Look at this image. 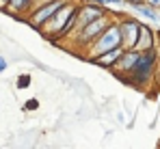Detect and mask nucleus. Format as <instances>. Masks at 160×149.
<instances>
[{"mask_svg": "<svg viewBox=\"0 0 160 149\" xmlns=\"http://www.w3.org/2000/svg\"><path fill=\"white\" fill-rule=\"evenodd\" d=\"M93 2H98V4H104V0H93Z\"/></svg>", "mask_w": 160, "mask_h": 149, "instance_id": "nucleus-18", "label": "nucleus"}, {"mask_svg": "<svg viewBox=\"0 0 160 149\" xmlns=\"http://www.w3.org/2000/svg\"><path fill=\"white\" fill-rule=\"evenodd\" d=\"M67 2H69V0H50V2H46V4H41V7H37V9H32V11L26 15V22L32 26L35 30H39V28L46 24V22L52 17V15L61 9V7H63V4H67Z\"/></svg>", "mask_w": 160, "mask_h": 149, "instance_id": "nucleus-4", "label": "nucleus"}, {"mask_svg": "<svg viewBox=\"0 0 160 149\" xmlns=\"http://www.w3.org/2000/svg\"><path fill=\"white\" fill-rule=\"evenodd\" d=\"M154 48V32L147 24H141L138 26V39H136V50H149Z\"/></svg>", "mask_w": 160, "mask_h": 149, "instance_id": "nucleus-9", "label": "nucleus"}, {"mask_svg": "<svg viewBox=\"0 0 160 149\" xmlns=\"http://www.w3.org/2000/svg\"><path fill=\"white\" fill-rule=\"evenodd\" d=\"M30 84H32V78H30V74H22V76H18V80H15V87H18L20 91L28 89Z\"/></svg>", "mask_w": 160, "mask_h": 149, "instance_id": "nucleus-11", "label": "nucleus"}, {"mask_svg": "<svg viewBox=\"0 0 160 149\" xmlns=\"http://www.w3.org/2000/svg\"><path fill=\"white\" fill-rule=\"evenodd\" d=\"M128 4H134V2H143V0H126Z\"/></svg>", "mask_w": 160, "mask_h": 149, "instance_id": "nucleus-17", "label": "nucleus"}, {"mask_svg": "<svg viewBox=\"0 0 160 149\" xmlns=\"http://www.w3.org/2000/svg\"><path fill=\"white\" fill-rule=\"evenodd\" d=\"M7 67H9L7 58H4V56H0V74H2V72H7Z\"/></svg>", "mask_w": 160, "mask_h": 149, "instance_id": "nucleus-13", "label": "nucleus"}, {"mask_svg": "<svg viewBox=\"0 0 160 149\" xmlns=\"http://www.w3.org/2000/svg\"><path fill=\"white\" fill-rule=\"evenodd\" d=\"M123 0H104V7H108V4H121Z\"/></svg>", "mask_w": 160, "mask_h": 149, "instance_id": "nucleus-15", "label": "nucleus"}, {"mask_svg": "<svg viewBox=\"0 0 160 149\" xmlns=\"http://www.w3.org/2000/svg\"><path fill=\"white\" fill-rule=\"evenodd\" d=\"M117 24H119V32H121V48L123 50L136 48L141 22H138V20H132V17H123V20H119Z\"/></svg>", "mask_w": 160, "mask_h": 149, "instance_id": "nucleus-6", "label": "nucleus"}, {"mask_svg": "<svg viewBox=\"0 0 160 149\" xmlns=\"http://www.w3.org/2000/svg\"><path fill=\"white\" fill-rule=\"evenodd\" d=\"M119 46H121V32H119V24L112 20V22L93 39V43L87 48V52H89L91 56H95V54H102V52H106V50L119 48ZM91 56H89V58H91Z\"/></svg>", "mask_w": 160, "mask_h": 149, "instance_id": "nucleus-3", "label": "nucleus"}, {"mask_svg": "<svg viewBox=\"0 0 160 149\" xmlns=\"http://www.w3.org/2000/svg\"><path fill=\"white\" fill-rule=\"evenodd\" d=\"M76 9H78V4H76V2H67V4H63V7L54 13L52 17L41 26V28H39V32H41L46 39H54V41H56L58 32L63 30V26L69 22V17H74V15H76Z\"/></svg>", "mask_w": 160, "mask_h": 149, "instance_id": "nucleus-2", "label": "nucleus"}, {"mask_svg": "<svg viewBox=\"0 0 160 149\" xmlns=\"http://www.w3.org/2000/svg\"><path fill=\"white\" fill-rule=\"evenodd\" d=\"M145 4H149L152 9H160V0H145Z\"/></svg>", "mask_w": 160, "mask_h": 149, "instance_id": "nucleus-14", "label": "nucleus"}, {"mask_svg": "<svg viewBox=\"0 0 160 149\" xmlns=\"http://www.w3.org/2000/svg\"><path fill=\"white\" fill-rule=\"evenodd\" d=\"M154 65H156V50H143L134 63V67L128 72L126 76H121L123 82H130L134 87H145L152 78V72H154Z\"/></svg>", "mask_w": 160, "mask_h": 149, "instance_id": "nucleus-1", "label": "nucleus"}, {"mask_svg": "<svg viewBox=\"0 0 160 149\" xmlns=\"http://www.w3.org/2000/svg\"><path fill=\"white\" fill-rule=\"evenodd\" d=\"M30 9H32V0H9L2 11H7L13 17H26Z\"/></svg>", "mask_w": 160, "mask_h": 149, "instance_id": "nucleus-8", "label": "nucleus"}, {"mask_svg": "<svg viewBox=\"0 0 160 149\" xmlns=\"http://www.w3.org/2000/svg\"><path fill=\"white\" fill-rule=\"evenodd\" d=\"M9 0H0V9H4V4H7Z\"/></svg>", "mask_w": 160, "mask_h": 149, "instance_id": "nucleus-16", "label": "nucleus"}, {"mask_svg": "<svg viewBox=\"0 0 160 149\" xmlns=\"http://www.w3.org/2000/svg\"><path fill=\"white\" fill-rule=\"evenodd\" d=\"M106 7L104 4H98V2H87V4H78V9H76V30H80L82 26H87L89 22H93V20H98V17H102V15H106ZM74 30V32H76Z\"/></svg>", "mask_w": 160, "mask_h": 149, "instance_id": "nucleus-5", "label": "nucleus"}, {"mask_svg": "<svg viewBox=\"0 0 160 149\" xmlns=\"http://www.w3.org/2000/svg\"><path fill=\"white\" fill-rule=\"evenodd\" d=\"M24 110L26 112H35V110H39V99L37 97H30L24 102Z\"/></svg>", "mask_w": 160, "mask_h": 149, "instance_id": "nucleus-12", "label": "nucleus"}, {"mask_svg": "<svg viewBox=\"0 0 160 149\" xmlns=\"http://www.w3.org/2000/svg\"><path fill=\"white\" fill-rule=\"evenodd\" d=\"M123 54V48L119 46V48H112V50H106V52H102V54H95V56H91L89 61L93 63V65H98V67H104V69H112L115 67V63L119 61V56Z\"/></svg>", "mask_w": 160, "mask_h": 149, "instance_id": "nucleus-7", "label": "nucleus"}, {"mask_svg": "<svg viewBox=\"0 0 160 149\" xmlns=\"http://www.w3.org/2000/svg\"><path fill=\"white\" fill-rule=\"evenodd\" d=\"M130 7H132L138 15H143V17L152 20V22H158V11H156V9H152L149 4H145V2H134V4H130Z\"/></svg>", "mask_w": 160, "mask_h": 149, "instance_id": "nucleus-10", "label": "nucleus"}]
</instances>
